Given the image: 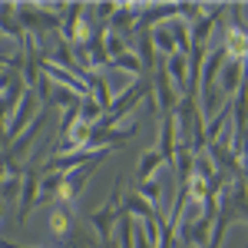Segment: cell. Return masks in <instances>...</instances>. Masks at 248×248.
Wrapping results in <instances>:
<instances>
[{"label": "cell", "instance_id": "cell-1", "mask_svg": "<svg viewBox=\"0 0 248 248\" xmlns=\"http://www.w3.org/2000/svg\"><path fill=\"white\" fill-rule=\"evenodd\" d=\"M106 155H109V153L96 155L93 162H86V166H79V169H73V172H66V175H63V186H60V195H57L60 205H66V209H73V205H77L79 195H83V189H86V182H90V175L96 172V166H99Z\"/></svg>", "mask_w": 248, "mask_h": 248}, {"label": "cell", "instance_id": "cell-2", "mask_svg": "<svg viewBox=\"0 0 248 248\" xmlns=\"http://www.w3.org/2000/svg\"><path fill=\"white\" fill-rule=\"evenodd\" d=\"M40 169L27 166L20 175V222H27V215L33 212V205H40Z\"/></svg>", "mask_w": 248, "mask_h": 248}, {"label": "cell", "instance_id": "cell-3", "mask_svg": "<svg viewBox=\"0 0 248 248\" xmlns=\"http://www.w3.org/2000/svg\"><path fill=\"white\" fill-rule=\"evenodd\" d=\"M245 79H248L245 77V63H242V60H229V63L222 66V77H218V86H222L225 99H235Z\"/></svg>", "mask_w": 248, "mask_h": 248}, {"label": "cell", "instance_id": "cell-4", "mask_svg": "<svg viewBox=\"0 0 248 248\" xmlns=\"http://www.w3.org/2000/svg\"><path fill=\"white\" fill-rule=\"evenodd\" d=\"M162 169H169L166 159L159 155V149H149V153H142V159L136 162V182H153Z\"/></svg>", "mask_w": 248, "mask_h": 248}, {"label": "cell", "instance_id": "cell-5", "mask_svg": "<svg viewBox=\"0 0 248 248\" xmlns=\"http://www.w3.org/2000/svg\"><path fill=\"white\" fill-rule=\"evenodd\" d=\"M166 70H169V79L175 86V93H186L189 90V57L186 53H172L166 60Z\"/></svg>", "mask_w": 248, "mask_h": 248}, {"label": "cell", "instance_id": "cell-6", "mask_svg": "<svg viewBox=\"0 0 248 248\" xmlns=\"http://www.w3.org/2000/svg\"><path fill=\"white\" fill-rule=\"evenodd\" d=\"M50 232L57 235V238H70L73 232H77V222H73V209H66V205H60L50 212Z\"/></svg>", "mask_w": 248, "mask_h": 248}, {"label": "cell", "instance_id": "cell-7", "mask_svg": "<svg viewBox=\"0 0 248 248\" xmlns=\"http://www.w3.org/2000/svg\"><path fill=\"white\" fill-rule=\"evenodd\" d=\"M109 70H116V73H129V77H139L146 66H142V60L136 57L133 50H126V53H119V57L109 60Z\"/></svg>", "mask_w": 248, "mask_h": 248}, {"label": "cell", "instance_id": "cell-8", "mask_svg": "<svg viewBox=\"0 0 248 248\" xmlns=\"http://www.w3.org/2000/svg\"><path fill=\"white\" fill-rule=\"evenodd\" d=\"M103 116H106V109H103V106H99V103L93 99V93L79 99V123H86V126H96Z\"/></svg>", "mask_w": 248, "mask_h": 248}, {"label": "cell", "instance_id": "cell-9", "mask_svg": "<svg viewBox=\"0 0 248 248\" xmlns=\"http://www.w3.org/2000/svg\"><path fill=\"white\" fill-rule=\"evenodd\" d=\"M136 195H142L149 205H159V199H162V182L159 179H153V182H136Z\"/></svg>", "mask_w": 248, "mask_h": 248}]
</instances>
